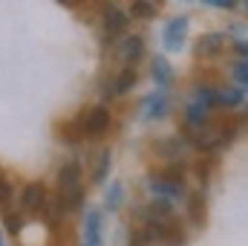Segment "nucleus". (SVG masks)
<instances>
[{
  "label": "nucleus",
  "mask_w": 248,
  "mask_h": 246,
  "mask_svg": "<svg viewBox=\"0 0 248 246\" xmlns=\"http://www.w3.org/2000/svg\"><path fill=\"white\" fill-rule=\"evenodd\" d=\"M110 110L104 107V105H95V107H90L87 110V116H81V133L84 136H90V139H95V136H104L107 130H110Z\"/></svg>",
  "instance_id": "obj_1"
},
{
  "label": "nucleus",
  "mask_w": 248,
  "mask_h": 246,
  "mask_svg": "<svg viewBox=\"0 0 248 246\" xmlns=\"http://www.w3.org/2000/svg\"><path fill=\"white\" fill-rule=\"evenodd\" d=\"M20 209L23 211H32V214L49 211V194H46V188L41 183L23 185V191H20Z\"/></svg>",
  "instance_id": "obj_2"
},
{
  "label": "nucleus",
  "mask_w": 248,
  "mask_h": 246,
  "mask_svg": "<svg viewBox=\"0 0 248 246\" xmlns=\"http://www.w3.org/2000/svg\"><path fill=\"white\" fill-rule=\"evenodd\" d=\"M127 23H130V15H127L124 9L107 6V9H104V44H116V38L124 35Z\"/></svg>",
  "instance_id": "obj_3"
},
{
  "label": "nucleus",
  "mask_w": 248,
  "mask_h": 246,
  "mask_svg": "<svg viewBox=\"0 0 248 246\" xmlns=\"http://www.w3.org/2000/svg\"><path fill=\"white\" fill-rule=\"evenodd\" d=\"M147 188H150V194H156V197L165 200V203H173V200L185 197V183L165 180V177H150V180H147Z\"/></svg>",
  "instance_id": "obj_4"
},
{
  "label": "nucleus",
  "mask_w": 248,
  "mask_h": 246,
  "mask_svg": "<svg viewBox=\"0 0 248 246\" xmlns=\"http://www.w3.org/2000/svg\"><path fill=\"white\" fill-rule=\"evenodd\" d=\"M144 55V38L141 35H124L119 41V61L127 67H136Z\"/></svg>",
  "instance_id": "obj_5"
},
{
  "label": "nucleus",
  "mask_w": 248,
  "mask_h": 246,
  "mask_svg": "<svg viewBox=\"0 0 248 246\" xmlns=\"http://www.w3.org/2000/svg\"><path fill=\"white\" fill-rule=\"evenodd\" d=\"M222 47H225V38H222L219 32H208V35H202V38L196 41L193 53H196L199 58H214V55L222 53Z\"/></svg>",
  "instance_id": "obj_6"
},
{
  "label": "nucleus",
  "mask_w": 248,
  "mask_h": 246,
  "mask_svg": "<svg viewBox=\"0 0 248 246\" xmlns=\"http://www.w3.org/2000/svg\"><path fill=\"white\" fill-rule=\"evenodd\" d=\"M81 246H101V214H98V211H87Z\"/></svg>",
  "instance_id": "obj_7"
},
{
  "label": "nucleus",
  "mask_w": 248,
  "mask_h": 246,
  "mask_svg": "<svg viewBox=\"0 0 248 246\" xmlns=\"http://www.w3.org/2000/svg\"><path fill=\"white\" fill-rule=\"evenodd\" d=\"M185 32H187V18H176L165 26V47L168 50H179L182 41H185Z\"/></svg>",
  "instance_id": "obj_8"
},
{
  "label": "nucleus",
  "mask_w": 248,
  "mask_h": 246,
  "mask_svg": "<svg viewBox=\"0 0 248 246\" xmlns=\"http://www.w3.org/2000/svg\"><path fill=\"white\" fill-rule=\"evenodd\" d=\"M81 185V165L78 162H63L58 171V191L66 188H78Z\"/></svg>",
  "instance_id": "obj_9"
},
{
  "label": "nucleus",
  "mask_w": 248,
  "mask_h": 246,
  "mask_svg": "<svg viewBox=\"0 0 248 246\" xmlns=\"http://www.w3.org/2000/svg\"><path fill=\"white\" fill-rule=\"evenodd\" d=\"M81 203H84V185L58 191V211H75L81 209Z\"/></svg>",
  "instance_id": "obj_10"
},
{
  "label": "nucleus",
  "mask_w": 248,
  "mask_h": 246,
  "mask_svg": "<svg viewBox=\"0 0 248 246\" xmlns=\"http://www.w3.org/2000/svg\"><path fill=\"white\" fill-rule=\"evenodd\" d=\"M136 78H139L136 70H133V67H124L122 72L113 78V84H110V87H113V96H124V93H130V90L136 87Z\"/></svg>",
  "instance_id": "obj_11"
},
{
  "label": "nucleus",
  "mask_w": 248,
  "mask_h": 246,
  "mask_svg": "<svg viewBox=\"0 0 248 246\" xmlns=\"http://www.w3.org/2000/svg\"><path fill=\"white\" fill-rule=\"evenodd\" d=\"M214 102L222 105V107H240V105H243V90H228V87H222V90L214 93Z\"/></svg>",
  "instance_id": "obj_12"
},
{
  "label": "nucleus",
  "mask_w": 248,
  "mask_h": 246,
  "mask_svg": "<svg viewBox=\"0 0 248 246\" xmlns=\"http://www.w3.org/2000/svg\"><path fill=\"white\" fill-rule=\"evenodd\" d=\"M156 15V6L153 3H144V0H136L130 6V18H153Z\"/></svg>",
  "instance_id": "obj_13"
},
{
  "label": "nucleus",
  "mask_w": 248,
  "mask_h": 246,
  "mask_svg": "<svg viewBox=\"0 0 248 246\" xmlns=\"http://www.w3.org/2000/svg\"><path fill=\"white\" fill-rule=\"evenodd\" d=\"M190 220L196 226H202V220H205V206H202V197L199 194H190Z\"/></svg>",
  "instance_id": "obj_14"
},
{
  "label": "nucleus",
  "mask_w": 248,
  "mask_h": 246,
  "mask_svg": "<svg viewBox=\"0 0 248 246\" xmlns=\"http://www.w3.org/2000/svg\"><path fill=\"white\" fill-rule=\"evenodd\" d=\"M153 78L159 81V84H168V78H170V67L165 58H156L153 61Z\"/></svg>",
  "instance_id": "obj_15"
},
{
  "label": "nucleus",
  "mask_w": 248,
  "mask_h": 246,
  "mask_svg": "<svg viewBox=\"0 0 248 246\" xmlns=\"http://www.w3.org/2000/svg\"><path fill=\"white\" fill-rule=\"evenodd\" d=\"M110 171V154H101L98 157V165H95V174H93V180L95 183H104V174Z\"/></svg>",
  "instance_id": "obj_16"
},
{
  "label": "nucleus",
  "mask_w": 248,
  "mask_h": 246,
  "mask_svg": "<svg viewBox=\"0 0 248 246\" xmlns=\"http://www.w3.org/2000/svg\"><path fill=\"white\" fill-rule=\"evenodd\" d=\"M9 203H12V185H9V180L0 177V209H6Z\"/></svg>",
  "instance_id": "obj_17"
},
{
  "label": "nucleus",
  "mask_w": 248,
  "mask_h": 246,
  "mask_svg": "<svg viewBox=\"0 0 248 246\" xmlns=\"http://www.w3.org/2000/svg\"><path fill=\"white\" fill-rule=\"evenodd\" d=\"M150 107H153V110H150V116H165V110H168V105H165V99H162V96H159L156 102H150Z\"/></svg>",
  "instance_id": "obj_18"
},
{
  "label": "nucleus",
  "mask_w": 248,
  "mask_h": 246,
  "mask_svg": "<svg viewBox=\"0 0 248 246\" xmlns=\"http://www.w3.org/2000/svg\"><path fill=\"white\" fill-rule=\"evenodd\" d=\"M119 197H122V188H119V185H113V188H110V209H116V206H119Z\"/></svg>",
  "instance_id": "obj_19"
},
{
  "label": "nucleus",
  "mask_w": 248,
  "mask_h": 246,
  "mask_svg": "<svg viewBox=\"0 0 248 246\" xmlns=\"http://www.w3.org/2000/svg\"><path fill=\"white\" fill-rule=\"evenodd\" d=\"M237 78H240V81H246V84H248V61H243L240 67H237Z\"/></svg>",
  "instance_id": "obj_20"
},
{
  "label": "nucleus",
  "mask_w": 248,
  "mask_h": 246,
  "mask_svg": "<svg viewBox=\"0 0 248 246\" xmlns=\"http://www.w3.org/2000/svg\"><path fill=\"white\" fill-rule=\"evenodd\" d=\"M234 50H237L240 55H246V58H248V41H237V44H234Z\"/></svg>",
  "instance_id": "obj_21"
},
{
  "label": "nucleus",
  "mask_w": 248,
  "mask_h": 246,
  "mask_svg": "<svg viewBox=\"0 0 248 246\" xmlns=\"http://www.w3.org/2000/svg\"><path fill=\"white\" fill-rule=\"evenodd\" d=\"M133 246H153V244H147L141 235H136V238H133Z\"/></svg>",
  "instance_id": "obj_22"
},
{
  "label": "nucleus",
  "mask_w": 248,
  "mask_h": 246,
  "mask_svg": "<svg viewBox=\"0 0 248 246\" xmlns=\"http://www.w3.org/2000/svg\"><path fill=\"white\" fill-rule=\"evenodd\" d=\"M0 246H6V244H3V238H0Z\"/></svg>",
  "instance_id": "obj_23"
}]
</instances>
